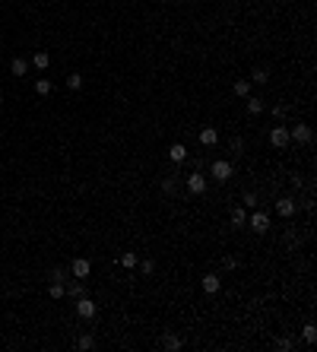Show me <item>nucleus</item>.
<instances>
[{
	"instance_id": "3",
	"label": "nucleus",
	"mask_w": 317,
	"mask_h": 352,
	"mask_svg": "<svg viewBox=\"0 0 317 352\" xmlns=\"http://www.w3.org/2000/svg\"><path fill=\"white\" fill-rule=\"evenodd\" d=\"M210 172H213V178H216V181H228V178H232V172H235V168H232V162H225V159H216L213 165H210Z\"/></svg>"
},
{
	"instance_id": "26",
	"label": "nucleus",
	"mask_w": 317,
	"mask_h": 352,
	"mask_svg": "<svg viewBox=\"0 0 317 352\" xmlns=\"http://www.w3.org/2000/svg\"><path fill=\"white\" fill-rule=\"evenodd\" d=\"M67 86H70V89H79V86H83V76H79V73H70V76H67Z\"/></svg>"
},
{
	"instance_id": "28",
	"label": "nucleus",
	"mask_w": 317,
	"mask_h": 352,
	"mask_svg": "<svg viewBox=\"0 0 317 352\" xmlns=\"http://www.w3.org/2000/svg\"><path fill=\"white\" fill-rule=\"evenodd\" d=\"M140 267H143V273H146V276H152V273H156V263H152V260H143Z\"/></svg>"
},
{
	"instance_id": "15",
	"label": "nucleus",
	"mask_w": 317,
	"mask_h": 352,
	"mask_svg": "<svg viewBox=\"0 0 317 352\" xmlns=\"http://www.w3.org/2000/svg\"><path fill=\"white\" fill-rule=\"evenodd\" d=\"M168 155H171V162H184V159H187V146H184V143H171Z\"/></svg>"
},
{
	"instance_id": "29",
	"label": "nucleus",
	"mask_w": 317,
	"mask_h": 352,
	"mask_svg": "<svg viewBox=\"0 0 317 352\" xmlns=\"http://www.w3.org/2000/svg\"><path fill=\"white\" fill-rule=\"evenodd\" d=\"M276 349H279V352H289V349H292V340H276Z\"/></svg>"
},
{
	"instance_id": "2",
	"label": "nucleus",
	"mask_w": 317,
	"mask_h": 352,
	"mask_svg": "<svg viewBox=\"0 0 317 352\" xmlns=\"http://www.w3.org/2000/svg\"><path fill=\"white\" fill-rule=\"evenodd\" d=\"M67 273L73 276V279H86V276L92 273V263L86 260V257H76V260H70V270Z\"/></svg>"
},
{
	"instance_id": "9",
	"label": "nucleus",
	"mask_w": 317,
	"mask_h": 352,
	"mask_svg": "<svg viewBox=\"0 0 317 352\" xmlns=\"http://www.w3.org/2000/svg\"><path fill=\"white\" fill-rule=\"evenodd\" d=\"M219 286H222V279H219L216 273H206V276H203V292H206V295H216V292H219Z\"/></svg>"
},
{
	"instance_id": "8",
	"label": "nucleus",
	"mask_w": 317,
	"mask_h": 352,
	"mask_svg": "<svg viewBox=\"0 0 317 352\" xmlns=\"http://www.w3.org/2000/svg\"><path fill=\"white\" fill-rule=\"evenodd\" d=\"M269 143H273L276 150H286V146L292 143V140H289V130L286 127H273V130H269Z\"/></svg>"
},
{
	"instance_id": "20",
	"label": "nucleus",
	"mask_w": 317,
	"mask_h": 352,
	"mask_svg": "<svg viewBox=\"0 0 317 352\" xmlns=\"http://www.w3.org/2000/svg\"><path fill=\"white\" fill-rule=\"evenodd\" d=\"M301 336H305V343H317V327L311 321L305 324V327H301Z\"/></svg>"
},
{
	"instance_id": "13",
	"label": "nucleus",
	"mask_w": 317,
	"mask_h": 352,
	"mask_svg": "<svg viewBox=\"0 0 317 352\" xmlns=\"http://www.w3.org/2000/svg\"><path fill=\"white\" fill-rule=\"evenodd\" d=\"M10 73H13V76H25V73H29V60H23V57H13Z\"/></svg>"
},
{
	"instance_id": "23",
	"label": "nucleus",
	"mask_w": 317,
	"mask_h": 352,
	"mask_svg": "<svg viewBox=\"0 0 317 352\" xmlns=\"http://www.w3.org/2000/svg\"><path fill=\"white\" fill-rule=\"evenodd\" d=\"M76 346H79V349H92V346H96V336H92V333H83V336L76 340Z\"/></svg>"
},
{
	"instance_id": "11",
	"label": "nucleus",
	"mask_w": 317,
	"mask_h": 352,
	"mask_svg": "<svg viewBox=\"0 0 317 352\" xmlns=\"http://www.w3.org/2000/svg\"><path fill=\"white\" fill-rule=\"evenodd\" d=\"M228 219H232V226H235V228H244V222H247V209H244V206H235Z\"/></svg>"
},
{
	"instance_id": "30",
	"label": "nucleus",
	"mask_w": 317,
	"mask_h": 352,
	"mask_svg": "<svg viewBox=\"0 0 317 352\" xmlns=\"http://www.w3.org/2000/svg\"><path fill=\"white\" fill-rule=\"evenodd\" d=\"M162 191H174V178H165V181H162Z\"/></svg>"
},
{
	"instance_id": "32",
	"label": "nucleus",
	"mask_w": 317,
	"mask_h": 352,
	"mask_svg": "<svg viewBox=\"0 0 317 352\" xmlns=\"http://www.w3.org/2000/svg\"><path fill=\"white\" fill-rule=\"evenodd\" d=\"M0 105H3V92H0Z\"/></svg>"
},
{
	"instance_id": "6",
	"label": "nucleus",
	"mask_w": 317,
	"mask_h": 352,
	"mask_svg": "<svg viewBox=\"0 0 317 352\" xmlns=\"http://www.w3.org/2000/svg\"><path fill=\"white\" fill-rule=\"evenodd\" d=\"M276 213H279L282 219H292V216L298 213V206H295L292 197H279V200H276Z\"/></svg>"
},
{
	"instance_id": "19",
	"label": "nucleus",
	"mask_w": 317,
	"mask_h": 352,
	"mask_svg": "<svg viewBox=\"0 0 317 352\" xmlns=\"http://www.w3.org/2000/svg\"><path fill=\"white\" fill-rule=\"evenodd\" d=\"M162 346H165V349H171V352H178L181 346H184V343H181V336H174V333H168V336H165V340H162Z\"/></svg>"
},
{
	"instance_id": "4",
	"label": "nucleus",
	"mask_w": 317,
	"mask_h": 352,
	"mask_svg": "<svg viewBox=\"0 0 317 352\" xmlns=\"http://www.w3.org/2000/svg\"><path fill=\"white\" fill-rule=\"evenodd\" d=\"M289 140H295V143H311L314 133H311V127H308V124H295L292 130H289Z\"/></svg>"
},
{
	"instance_id": "25",
	"label": "nucleus",
	"mask_w": 317,
	"mask_h": 352,
	"mask_svg": "<svg viewBox=\"0 0 317 352\" xmlns=\"http://www.w3.org/2000/svg\"><path fill=\"white\" fill-rule=\"evenodd\" d=\"M267 79H269V73L264 70V67H257V70L251 73V83H267Z\"/></svg>"
},
{
	"instance_id": "1",
	"label": "nucleus",
	"mask_w": 317,
	"mask_h": 352,
	"mask_svg": "<svg viewBox=\"0 0 317 352\" xmlns=\"http://www.w3.org/2000/svg\"><path fill=\"white\" fill-rule=\"evenodd\" d=\"M247 228H251V232H257V235H264V232H269V213H251V219L244 222Z\"/></svg>"
},
{
	"instance_id": "22",
	"label": "nucleus",
	"mask_w": 317,
	"mask_h": 352,
	"mask_svg": "<svg viewBox=\"0 0 317 352\" xmlns=\"http://www.w3.org/2000/svg\"><path fill=\"white\" fill-rule=\"evenodd\" d=\"M51 89H54L51 79H35V92L38 96H51Z\"/></svg>"
},
{
	"instance_id": "10",
	"label": "nucleus",
	"mask_w": 317,
	"mask_h": 352,
	"mask_svg": "<svg viewBox=\"0 0 317 352\" xmlns=\"http://www.w3.org/2000/svg\"><path fill=\"white\" fill-rule=\"evenodd\" d=\"M67 295H70V299H83L86 295V282L83 279H76V282L67 279Z\"/></svg>"
},
{
	"instance_id": "16",
	"label": "nucleus",
	"mask_w": 317,
	"mask_h": 352,
	"mask_svg": "<svg viewBox=\"0 0 317 352\" xmlns=\"http://www.w3.org/2000/svg\"><path fill=\"white\" fill-rule=\"evenodd\" d=\"M48 64H51V54H48V51H35V54H32V67H38V70H45Z\"/></svg>"
},
{
	"instance_id": "7",
	"label": "nucleus",
	"mask_w": 317,
	"mask_h": 352,
	"mask_svg": "<svg viewBox=\"0 0 317 352\" xmlns=\"http://www.w3.org/2000/svg\"><path fill=\"white\" fill-rule=\"evenodd\" d=\"M76 314H79V317H86V321H92V317H96V302H92L89 295L76 299Z\"/></svg>"
},
{
	"instance_id": "31",
	"label": "nucleus",
	"mask_w": 317,
	"mask_h": 352,
	"mask_svg": "<svg viewBox=\"0 0 317 352\" xmlns=\"http://www.w3.org/2000/svg\"><path fill=\"white\" fill-rule=\"evenodd\" d=\"M222 267H225V270H235V257H222Z\"/></svg>"
},
{
	"instance_id": "24",
	"label": "nucleus",
	"mask_w": 317,
	"mask_h": 352,
	"mask_svg": "<svg viewBox=\"0 0 317 352\" xmlns=\"http://www.w3.org/2000/svg\"><path fill=\"white\" fill-rule=\"evenodd\" d=\"M67 276H70V273H67L64 267H54L51 270V282H67Z\"/></svg>"
},
{
	"instance_id": "21",
	"label": "nucleus",
	"mask_w": 317,
	"mask_h": 352,
	"mask_svg": "<svg viewBox=\"0 0 317 352\" xmlns=\"http://www.w3.org/2000/svg\"><path fill=\"white\" fill-rule=\"evenodd\" d=\"M137 254H133V251H127V254H121V267H124V270H133V267H137Z\"/></svg>"
},
{
	"instance_id": "14",
	"label": "nucleus",
	"mask_w": 317,
	"mask_h": 352,
	"mask_svg": "<svg viewBox=\"0 0 317 352\" xmlns=\"http://www.w3.org/2000/svg\"><path fill=\"white\" fill-rule=\"evenodd\" d=\"M235 96H238V99H247V96H251V79H244V76L235 79Z\"/></svg>"
},
{
	"instance_id": "12",
	"label": "nucleus",
	"mask_w": 317,
	"mask_h": 352,
	"mask_svg": "<svg viewBox=\"0 0 317 352\" xmlns=\"http://www.w3.org/2000/svg\"><path fill=\"white\" fill-rule=\"evenodd\" d=\"M200 143H203V146H216V143H219V130L203 127V130H200Z\"/></svg>"
},
{
	"instance_id": "17",
	"label": "nucleus",
	"mask_w": 317,
	"mask_h": 352,
	"mask_svg": "<svg viewBox=\"0 0 317 352\" xmlns=\"http://www.w3.org/2000/svg\"><path fill=\"white\" fill-rule=\"evenodd\" d=\"M260 111H264V99L247 96V114H260Z\"/></svg>"
},
{
	"instance_id": "5",
	"label": "nucleus",
	"mask_w": 317,
	"mask_h": 352,
	"mask_svg": "<svg viewBox=\"0 0 317 352\" xmlns=\"http://www.w3.org/2000/svg\"><path fill=\"white\" fill-rule=\"evenodd\" d=\"M187 191H191V194H206V178L197 172V168L187 175Z\"/></svg>"
},
{
	"instance_id": "27",
	"label": "nucleus",
	"mask_w": 317,
	"mask_h": 352,
	"mask_svg": "<svg viewBox=\"0 0 317 352\" xmlns=\"http://www.w3.org/2000/svg\"><path fill=\"white\" fill-rule=\"evenodd\" d=\"M254 206H257V194L247 191V194H244V209H254Z\"/></svg>"
},
{
	"instance_id": "18",
	"label": "nucleus",
	"mask_w": 317,
	"mask_h": 352,
	"mask_svg": "<svg viewBox=\"0 0 317 352\" xmlns=\"http://www.w3.org/2000/svg\"><path fill=\"white\" fill-rule=\"evenodd\" d=\"M48 295H51V299H64V295H67V282H51Z\"/></svg>"
}]
</instances>
